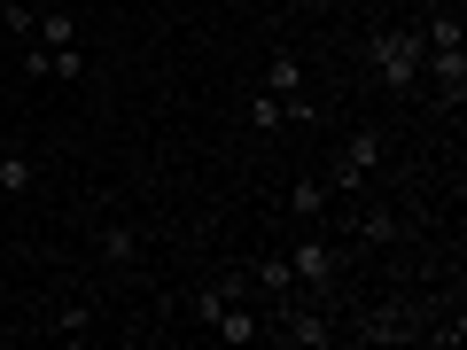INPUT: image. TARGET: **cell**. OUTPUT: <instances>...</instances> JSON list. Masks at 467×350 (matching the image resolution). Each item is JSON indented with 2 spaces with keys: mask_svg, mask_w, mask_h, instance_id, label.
<instances>
[{
  "mask_svg": "<svg viewBox=\"0 0 467 350\" xmlns=\"http://www.w3.org/2000/svg\"><path fill=\"white\" fill-rule=\"evenodd\" d=\"M374 164H382V133H350L343 156H335V171H327V187H335V195H358Z\"/></svg>",
  "mask_w": 467,
  "mask_h": 350,
  "instance_id": "obj_1",
  "label": "cell"
},
{
  "mask_svg": "<svg viewBox=\"0 0 467 350\" xmlns=\"http://www.w3.org/2000/svg\"><path fill=\"white\" fill-rule=\"evenodd\" d=\"M420 78H436L444 109H460V101H467V47H429V55H420Z\"/></svg>",
  "mask_w": 467,
  "mask_h": 350,
  "instance_id": "obj_2",
  "label": "cell"
},
{
  "mask_svg": "<svg viewBox=\"0 0 467 350\" xmlns=\"http://www.w3.org/2000/svg\"><path fill=\"white\" fill-rule=\"evenodd\" d=\"M211 335H218V343H257V335H265V312H257L250 296H234L226 312L211 319Z\"/></svg>",
  "mask_w": 467,
  "mask_h": 350,
  "instance_id": "obj_3",
  "label": "cell"
},
{
  "mask_svg": "<svg viewBox=\"0 0 467 350\" xmlns=\"http://www.w3.org/2000/svg\"><path fill=\"white\" fill-rule=\"evenodd\" d=\"M288 273H296V288H327L335 281V250L327 242H296V250H288Z\"/></svg>",
  "mask_w": 467,
  "mask_h": 350,
  "instance_id": "obj_4",
  "label": "cell"
},
{
  "mask_svg": "<svg viewBox=\"0 0 467 350\" xmlns=\"http://www.w3.org/2000/svg\"><path fill=\"white\" fill-rule=\"evenodd\" d=\"M367 55H374V63H389V55H413V63H420L429 39H420V24H382V32L367 39Z\"/></svg>",
  "mask_w": 467,
  "mask_h": 350,
  "instance_id": "obj_5",
  "label": "cell"
},
{
  "mask_svg": "<svg viewBox=\"0 0 467 350\" xmlns=\"http://www.w3.org/2000/svg\"><path fill=\"white\" fill-rule=\"evenodd\" d=\"M94 250L109 257V265H133V257H140V233H133V226H117V218H109V226H94Z\"/></svg>",
  "mask_w": 467,
  "mask_h": 350,
  "instance_id": "obj_6",
  "label": "cell"
},
{
  "mask_svg": "<svg viewBox=\"0 0 467 350\" xmlns=\"http://www.w3.org/2000/svg\"><path fill=\"white\" fill-rule=\"evenodd\" d=\"M350 233L358 242H405V218L398 211H350Z\"/></svg>",
  "mask_w": 467,
  "mask_h": 350,
  "instance_id": "obj_7",
  "label": "cell"
},
{
  "mask_svg": "<svg viewBox=\"0 0 467 350\" xmlns=\"http://www.w3.org/2000/svg\"><path fill=\"white\" fill-rule=\"evenodd\" d=\"M32 187H39V164L24 149H8L0 156V195H32Z\"/></svg>",
  "mask_w": 467,
  "mask_h": 350,
  "instance_id": "obj_8",
  "label": "cell"
},
{
  "mask_svg": "<svg viewBox=\"0 0 467 350\" xmlns=\"http://www.w3.org/2000/svg\"><path fill=\"white\" fill-rule=\"evenodd\" d=\"M39 47H78V16H63V8H39Z\"/></svg>",
  "mask_w": 467,
  "mask_h": 350,
  "instance_id": "obj_9",
  "label": "cell"
},
{
  "mask_svg": "<svg viewBox=\"0 0 467 350\" xmlns=\"http://www.w3.org/2000/svg\"><path fill=\"white\" fill-rule=\"evenodd\" d=\"M250 288H257V296H288V288H296L288 257H265V265H250Z\"/></svg>",
  "mask_w": 467,
  "mask_h": 350,
  "instance_id": "obj_10",
  "label": "cell"
},
{
  "mask_svg": "<svg viewBox=\"0 0 467 350\" xmlns=\"http://www.w3.org/2000/svg\"><path fill=\"white\" fill-rule=\"evenodd\" d=\"M265 94H304V63H296V55H273V63H265Z\"/></svg>",
  "mask_w": 467,
  "mask_h": 350,
  "instance_id": "obj_11",
  "label": "cell"
},
{
  "mask_svg": "<svg viewBox=\"0 0 467 350\" xmlns=\"http://www.w3.org/2000/svg\"><path fill=\"white\" fill-rule=\"evenodd\" d=\"M250 125H257V133H281V125H288V101L257 86V94H250Z\"/></svg>",
  "mask_w": 467,
  "mask_h": 350,
  "instance_id": "obj_12",
  "label": "cell"
},
{
  "mask_svg": "<svg viewBox=\"0 0 467 350\" xmlns=\"http://www.w3.org/2000/svg\"><path fill=\"white\" fill-rule=\"evenodd\" d=\"M374 70H382L389 94H413V86H420V63H413V55H389V63H374Z\"/></svg>",
  "mask_w": 467,
  "mask_h": 350,
  "instance_id": "obj_13",
  "label": "cell"
},
{
  "mask_svg": "<svg viewBox=\"0 0 467 350\" xmlns=\"http://www.w3.org/2000/svg\"><path fill=\"white\" fill-rule=\"evenodd\" d=\"M288 211H296V218H319V211H327V180H296V187H288Z\"/></svg>",
  "mask_w": 467,
  "mask_h": 350,
  "instance_id": "obj_14",
  "label": "cell"
},
{
  "mask_svg": "<svg viewBox=\"0 0 467 350\" xmlns=\"http://www.w3.org/2000/svg\"><path fill=\"white\" fill-rule=\"evenodd\" d=\"M358 335H367V343H405V335H413V319H405V312H374Z\"/></svg>",
  "mask_w": 467,
  "mask_h": 350,
  "instance_id": "obj_15",
  "label": "cell"
},
{
  "mask_svg": "<svg viewBox=\"0 0 467 350\" xmlns=\"http://www.w3.org/2000/svg\"><path fill=\"white\" fill-rule=\"evenodd\" d=\"M420 39H429V47H460V16H451V8H436V16L420 24Z\"/></svg>",
  "mask_w": 467,
  "mask_h": 350,
  "instance_id": "obj_16",
  "label": "cell"
},
{
  "mask_svg": "<svg viewBox=\"0 0 467 350\" xmlns=\"http://www.w3.org/2000/svg\"><path fill=\"white\" fill-rule=\"evenodd\" d=\"M32 24H39V8H24V0L0 8V32H8V39H32Z\"/></svg>",
  "mask_w": 467,
  "mask_h": 350,
  "instance_id": "obj_17",
  "label": "cell"
},
{
  "mask_svg": "<svg viewBox=\"0 0 467 350\" xmlns=\"http://www.w3.org/2000/svg\"><path fill=\"white\" fill-rule=\"evenodd\" d=\"M94 327V304H63V312H55V335H86Z\"/></svg>",
  "mask_w": 467,
  "mask_h": 350,
  "instance_id": "obj_18",
  "label": "cell"
},
{
  "mask_svg": "<svg viewBox=\"0 0 467 350\" xmlns=\"http://www.w3.org/2000/svg\"><path fill=\"white\" fill-rule=\"evenodd\" d=\"M226 304H234V296H226V288H218V281H211V288H195V319H202V327H211V319L226 312Z\"/></svg>",
  "mask_w": 467,
  "mask_h": 350,
  "instance_id": "obj_19",
  "label": "cell"
},
{
  "mask_svg": "<svg viewBox=\"0 0 467 350\" xmlns=\"http://www.w3.org/2000/svg\"><path fill=\"white\" fill-rule=\"evenodd\" d=\"M24 78H55V47H24Z\"/></svg>",
  "mask_w": 467,
  "mask_h": 350,
  "instance_id": "obj_20",
  "label": "cell"
},
{
  "mask_svg": "<svg viewBox=\"0 0 467 350\" xmlns=\"http://www.w3.org/2000/svg\"><path fill=\"white\" fill-rule=\"evenodd\" d=\"M304 8H343V0H304Z\"/></svg>",
  "mask_w": 467,
  "mask_h": 350,
  "instance_id": "obj_21",
  "label": "cell"
},
{
  "mask_svg": "<svg viewBox=\"0 0 467 350\" xmlns=\"http://www.w3.org/2000/svg\"><path fill=\"white\" fill-rule=\"evenodd\" d=\"M24 8H63V0H24Z\"/></svg>",
  "mask_w": 467,
  "mask_h": 350,
  "instance_id": "obj_22",
  "label": "cell"
}]
</instances>
